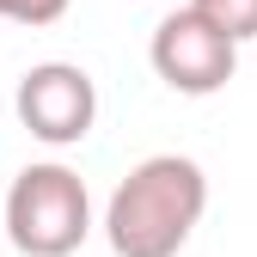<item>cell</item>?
Listing matches in <instances>:
<instances>
[{"label":"cell","mask_w":257,"mask_h":257,"mask_svg":"<svg viewBox=\"0 0 257 257\" xmlns=\"http://www.w3.org/2000/svg\"><path fill=\"white\" fill-rule=\"evenodd\" d=\"M208 208V178L184 153H153L110 190L104 239L116 257H178Z\"/></svg>","instance_id":"1"},{"label":"cell","mask_w":257,"mask_h":257,"mask_svg":"<svg viewBox=\"0 0 257 257\" xmlns=\"http://www.w3.org/2000/svg\"><path fill=\"white\" fill-rule=\"evenodd\" d=\"M0 227L25 257H74L92 233V196L86 178L68 166H25L7 190V208H0Z\"/></svg>","instance_id":"2"},{"label":"cell","mask_w":257,"mask_h":257,"mask_svg":"<svg viewBox=\"0 0 257 257\" xmlns=\"http://www.w3.org/2000/svg\"><path fill=\"white\" fill-rule=\"evenodd\" d=\"M147 55H153V74L166 80L172 92H184V98L220 92L233 80V68H239V43L227 37V31H214L202 13H190V7L172 13V19H159Z\"/></svg>","instance_id":"3"},{"label":"cell","mask_w":257,"mask_h":257,"mask_svg":"<svg viewBox=\"0 0 257 257\" xmlns=\"http://www.w3.org/2000/svg\"><path fill=\"white\" fill-rule=\"evenodd\" d=\"M13 110H19V122H25L37 141L74 147V141L92 135V116H98V86H92V74L74 68V61H37V68L19 80Z\"/></svg>","instance_id":"4"},{"label":"cell","mask_w":257,"mask_h":257,"mask_svg":"<svg viewBox=\"0 0 257 257\" xmlns=\"http://www.w3.org/2000/svg\"><path fill=\"white\" fill-rule=\"evenodd\" d=\"M190 13H202L214 31H227L233 43L257 37V0H190Z\"/></svg>","instance_id":"5"},{"label":"cell","mask_w":257,"mask_h":257,"mask_svg":"<svg viewBox=\"0 0 257 257\" xmlns=\"http://www.w3.org/2000/svg\"><path fill=\"white\" fill-rule=\"evenodd\" d=\"M68 13V0H0V19L13 25H55Z\"/></svg>","instance_id":"6"}]
</instances>
